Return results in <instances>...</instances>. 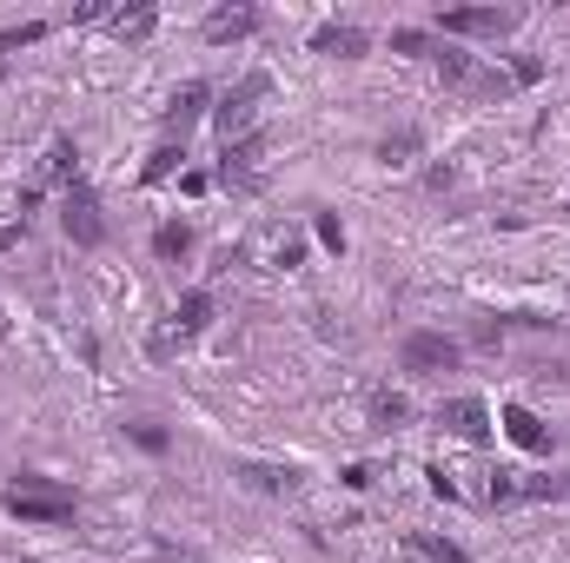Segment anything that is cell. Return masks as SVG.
<instances>
[{
	"mask_svg": "<svg viewBox=\"0 0 570 563\" xmlns=\"http://www.w3.org/2000/svg\"><path fill=\"white\" fill-rule=\"evenodd\" d=\"M173 172H186V146H179V140H159V146H153V159L140 166V186H166Z\"/></svg>",
	"mask_w": 570,
	"mask_h": 563,
	"instance_id": "cell-20",
	"label": "cell"
},
{
	"mask_svg": "<svg viewBox=\"0 0 570 563\" xmlns=\"http://www.w3.org/2000/svg\"><path fill=\"white\" fill-rule=\"evenodd\" d=\"M60 233L80 246V253H94V246H107V219H100V192L80 179V186H67L60 192Z\"/></svg>",
	"mask_w": 570,
	"mask_h": 563,
	"instance_id": "cell-5",
	"label": "cell"
},
{
	"mask_svg": "<svg viewBox=\"0 0 570 563\" xmlns=\"http://www.w3.org/2000/svg\"><path fill=\"white\" fill-rule=\"evenodd\" d=\"M438 424H444L451 437H464V444H484V437H491V405L471 398V392H464V398H444V405H438Z\"/></svg>",
	"mask_w": 570,
	"mask_h": 563,
	"instance_id": "cell-11",
	"label": "cell"
},
{
	"mask_svg": "<svg viewBox=\"0 0 570 563\" xmlns=\"http://www.w3.org/2000/svg\"><path fill=\"white\" fill-rule=\"evenodd\" d=\"M233 477H239L246 491H259V497H292V491L305 484V471H298V464H266V457H239V464H233Z\"/></svg>",
	"mask_w": 570,
	"mask_h": 563,
	"instance_id": "cell-8",
	"label": "cell"
},
{
	"mask_svg": "<svg viewBox=\"0 0 570 563\" xmlns=\"http://www.w3.org/2000/svg\"><path fill=\"white\" fill-rule=\"evenodd\" d=\"M0 511H7V517H20V524H73V517H80L73 491H67V497H27V491H0Z\"/></svg>",
	"mask_w": 570,
	"mask_h": 563,
	"instance_id": "cell-9",
	"label": "cell"
},
{
	"mask_svg": "<svg viewBox=\"0 0 570 563\" xmlns=\"http://www.w3.org/2000/svg\"><path fill=\"white\" fill-rule=\"evenodd\" d=\"M127 437H134V444H140L146 457H166V444H173V437H166V431H159V424H127Z\"/></svg>",
	"mask_w": 570,
	"mask_h": 563,
	"instance_id": "cell-30",
	"label": "cell"
},
{
	"mask_svg": "<svg viewBox=\"0 0 570 563\" xmlns=\"http://www.w3.org/2000/svg\"><path fill=\"white\" fill-rule=\"evenodd\" d=\"M431 67H438V80H444L451 93H464V87H471V73H478V53H464L458 40H438V53H431Z\"/></svg>",
	"mask_w": 570,
	"mask_h": 563,
	"instance_id": "cell-15",
	"label": "cell"
},
{
	"mask_svg": "<svg viewBox=\"0 0 570 563\" xmlns=\"http://www.w3.org/2000/svg\"><path fill=\"white\" fill-rule=\"evenodd\" d=\"M564 325H570V318H564Z\"/></svg>",
	"mask_w": 570,
	"mask_h": 563,
	"instance_id": "cell-39",
	"label": "cell"
},
{
	"mask_svg": "<svg viewBox=\"0 0 570 563\" xmlns=\"http://www.w3.org/2000/svg\"><path fill=\"white\" fill-rule=\"evenodd\" d=\"M153 27H159V7H153V0H134V7H114V13H107V33L127 40V47L153 40Z\"/></svg>",
	"mask_w": 570,
	"mask_h": 563,
	"instance_id": "cell-14",
	"label": "cell"
},
{
	"mask_svg": "<svg viewBox=\"0 0 570 563\" xmlns=\"http://www.w3.org/2000/svg\"><path fill=\"white\" fill-rule=\"evenodd\" d=\"M392 53H438V40L425 27H392Z\"/></svg>",
	"mask_w": 570,
	"mask_h": 563,
	"instance_id": "cell-29",
	"label": "cell"
},
{
	"mask_svg": "<svg viewBox=\"0 0 570 563\" xmlns=\"http://www.w3.org/2000/svg\"><path fill=\"white\" fill-rule=\"evenodd\" d=\"M458 358H464V345L451 338V332H405L399 338V365L412 372V378H444V372H458Z\"/></svg>",
	"mask_w": 570,
	"mask_h": 563,
	"instance_id": "cell-3",
	"label": "cell"
},
{
	"mask_svg": "<svg viewBox=\"0 0 570 563\" xmlns=\"http://www.w3.org/2000/svg\"><path fill=\"white\" fill-rule=\"evenodd\" d=\"M298 259H305V239H298V233H285L279 246H273V266H279V273H292Z\"/></svg>",
	"mask_w": 570,
	"mask_h": 563,
	"instance_id": "cell-32",
	"label": "cell"
},
{
	"mask_svg": "<svg viewBox=\"0 0 570 563\" xmlns=\"http://www.w3.org/2000/svg\"><path fill=\"white\" fill-rule=\"evenodd\" d=\"M312 53H325V60H365L372 53V33L365 27H352V20H325V27H312V40H305Z\"/></svg>",
	"mask_w": 570,
	"mask_h": 563,
	"instance_id": "cell-10",
	"label": "cell"
},
{
	"mask_svg": "<svg viewBox=\"0 0 570 563\" xmlns=\"http://www.w3.org/2000/svg\"><path fill=\"white\" fill-rule=\"evenodd\" d=\"M107 13H114L107 0H80V7H73V20H80V27H94V20H107Z\"/></svg>",
	"mask_w": 570,
	"mask_h": 563,
	"instance_id": "cell-35",
	"label": "cell"
},
{
	"mask_svg": "<svg viewBox=\"0 0 570 563\" xmlns=\"http://www.w3.org/2000/svg\"><path fill=\"white\" fill-rule=\"evenodd\" d=\"M484 497L498 504V511H511V504H524V471H491V484H484Z\"/></svg>",
	"mask_w": 570,
	"mask_h": 563,
	"instance_id": "cell-25",
	"label": "cell"
},
{
	"mask_svg": "<svg viewBox=\"0 0 570 563\" xmlns=\"http://www.w3.org/2000/svg\"><path fill=\"white\" fill-rule=\"evenodd\" d=\"M33 40H47V20H20V27H0V60H7V53H20V47H33Z\"/></svg>",
	"mask_w": 570,
	"mask_h": 563,
	"instance_id": "cell-27",
	"label": "cell"
},
{
	"mask_svg": "<svg viewBox=\"0 0 570 563\" xmlns=\"http://www.w3.org/2000/svg\"><path fill=\"white\" fill-rule=\"evenodd\" d=\"M425 186H431V192H451V186H458V166H451V159L425 166Z\"/></svg>",
	"mask_w": 570,
	"mask_h": 563,
	"instance_id": "cell-34",
	"label": "cell"
},
{
	"mask_svg": "<svg viewBox=\"0 0 570 563\" xmlns=\"http://www.w3.org/2000/svg\"><path fill=\"white\" fill-rule=\"evenodd\" d=\"M518 87H511V73L504 67H478L471 73V87H464V100H511Z\"/></svg>",
	"mask_w": 570,
	"mask_h": 563,
	"instance_id": "cell-24",
	"label": "cell"
},
{
	"mask_svg": "<svg viewBox=\"0 0 570 563\" xmlns=\"http://www.w3.org/2000/svg\"><path fill=\"white\" fill-rule=\"evenodd\" d=\"M365 412H372V431H405V424H412V398L385 385V392H372V405H365Z\"/></svg>",
	"mask_w": 570,
	"mask_h": 563,
	"instance_id": "cell-18",
	"label": "cell"
},
{
	"mask_svg": "<svg viewBox=\"0 0 570 563\" xmlns=\"http://www.w3.org/2000/svg\"><path fill=\"white\" fill-rule=\"evenodd\" d=\"M186 253H193V226H186V219H159V226H153V259H159V266H179Z\"/></svg>",
	"mask_w": 570,
	"mask_h": 563,
	"instance_id": "cell-16",
	"label": "cell"
},
{
	"mask_svg": "<svg viewBox=\"0 0 570 563\" xmlns=\"http://www.w3.org/2000/svg\"><path fill=\"white\" fill-rule=\"evenodd\" d=\"M419 152H425V134H419V127H392V134L379 140V159H385V166H412Z\"/></svg>",
	"mask_w": 570,
	"mask_h": 563,
	"instance_id": "cell-21",
	"label": "cell"
},
{
	"mask_svg": "<svg viewBox=\"0 0 570 563\" xmlns=\"http://www.w3.org/2000/svg\"><path fill=\"white\" fill-rule=\"evenodd\" d=\"M471 338H478V345H498V338H504V318H478Z\"/></svg>",
	"mask_w": 570,
	"mask_h": 563,
	"instance_id": "cell-36",
	"label": "cell"
},
{
	"mask_svg": "<svg viewBox=\"0 0 570 563\" xmlns=\"http://www.w3.org/2000/svg\"><path fill=\"white\" fill-rule=\"evenodd\" d=\"M498 424H504V437H511L518 451H531V457H544V451H551V431H544V418H538L531 405H504Z\"/></svg>",
	"mask_w": 570,
	"mask_h": 563,
	"instance_id": "cell-12",
	"label": "cell"
},
{
	"mask_svg": "<svg viewBox=\"0 0 570 563\" xmlns=\"http://www.w3.org/2000/svg\"><path fill=\"white\" fill-rule=\"evenodd\" d=\"M405 551L425 563H471L464 544H451V537H438V531H405Z\"/></svg>",
	"mask_w": 570,
	"mask_h": 563,
	"instance_id": "cell-17",
	"label": "cell"
},
{
	"mask_svg": "<svg viewBox=\"0 0 570 563\" xmlns=\"http://www.w3.org/2000/svg\"><path fill=\"white\" fill-rule=\"evenodd\" d=\"M166 318H173V325H179L186 338H199V332H206V325L219 318V298H213L206 285H193V292H179V305H173Z\"/></svg>",
	"mask_w": 570,
	"mask_h": 563,
	"instance_id": "cell-13",
	"label": "cell"
},
{
	"mask_svg": "<svg viewBox=\"0 0 570 563\" xmlns=\"http://www.w3.org/2000/svg\"><path fill=\"white\" fill-rule=\"evenodd\" d=\"M338 477H345V491H372V464H345Z\"/></svg>",
	"mask_w": 570,
	"mask_h": 563,
	"instance_id": "cell-37",
	"label": "cell"
},
{
	"mask_svg": "<svg viewBox=\"0 0 570 563\" xmlns=\"http://www.w3.org/2000/svg\"><path fill=\"white\" fill-rule=\"evenodd\" d=\"M312 233H318V246H325V253H345V219H338L332 206H318V213H312Z\"/></svg>",
	"mask_w": 570,
	"mask_h": 563,
	"instance_id": "cell-26",
	"label": "cell"
},
{
	"mask_svg": "<svg viewBox=\"0 0 570 563\" xmlns=\"http://www.w3.org/2000/svg\"><path fill=\"white\" fill-rule=\"evenodd\" d=\"M266 27V13L253 7V0H226V7H213L206 20H199V40L206 47H233V40H253Z\"/></svg>",
	"mask_w": 570,
	"mask_h": 563,
	"instance_id": "cell-7",
	"label": "cell"
},
{
	"mask_svg": "<svg viewBox=\"0 0 570 563\" xmlns=\"http://www.w3.org/2000/svg\"><path fill=\"white\" fill-rule=\"evenodd\" d=\"M186 345H193V338H186V332H179L173 318H159V325L146 332V358H153V365H166V358H179Z\"/></svg>",
	"mask_w": 570,
	"mask_h": 563,
	"instance_id": "cell-23",
	"label": "cell"
},
{
	"mask_svg": "<svg viewBox=\"0 0 570 563\" xmlns=\"http://www.w3.org/2000/svg\"><path fill=\"white\" fill-rule=\"evenodd\" d=\"M524 504H570V471H538V477H524Z\"/></svg>",
	"mask_w": 570,
	"mask_h": 563,
	"instance_id": "cell-22",
	"label": "cell"
},
{
	"mask_svg": "<svg viewBox=\"0 0 570 563\" xmlns=\"http://www.w3.org/2000/svg\"><path fill=\"white\" fill-rule=\"evenodd\" d=\"M199 120H213V87H206V80H179V87L166 93V107H159V134L186 146V134H193Z\"/></svg>",
	"mask_w": 570,
	"mask_h": 563,
	"instance_id": "cell-6",
	"label": "cell"
},
{
	"mask_svg": "<svg viewBox=\"0 0 570 563\" xmlns=\"http://www.w3.org/2000/svg\"><path fill=\"white\" fill-rule=\"evenodd\" d=\"M425 484H431V497L458 504V484H451V471H444V464H425Z\"/></svg>",
	"mask_w": 570,
	"mask_h": 563,
	"instance_id": "cell-33",
	"label": "cell"
},
{
	"mask_svg": "<svg viewBox=\"0 0 570 563\" xmlns=\"http://www.w3.org/2000/svg\"><path fill=\"white\" fill-rule=\"evenodd\" d=\"M266 152L273 140L266 134H246V140H233L219 152V172H213V186H226V192H259L266 186Z\"/></svg>",
	"mask_w": 570,
	"mask_h": 563,
	"instance_id": "cell-4",
	"label": "cell"
},
{
	"mask_svg": "<svg viewBox=\"0 0 570 563\" xmlns=\"http://www.w3.org/2000/svg\"><path fill=\"white\" fill-rule=\"evenodd\" d=\"M504 73H511V87H538V80H544V60H538V53H511Z\"/></svg>",
	"mask_w": 570,
	"mask_h": 563,
	"instance_id": "cell-28",
	"label": "cell"
},
{
	"mask_svg": "<svg viewBox=\"0 0 570 563\" xmlns=\"http://www.w3.org/2000/svg\"><path fill=\"white\" fill-rule=\"evenodd\" d=\"M47 179L67 192V186H80V146L67 140V134H53V146H47Z\"/></svg>",
	"mask_w": 570,
	"mask_h": 563,
	"instance_id": "cell-19",
	"label": "cell"
},
{
	"mask_svg": "<svg viewBox=\"0 0 570 563\" xmlns=\"http://www.w3.org/2000/svg\"><path fill=\"white\" fill-rule=\"evenodd\" d=\"M0 325H7V318H0Z\"/></svg>",
	"mask_w": 570,
	"mask_h": 563,
	"instance_id": "cell-38",
	"label": "cell"
},
{
	"mask_svg": "<svg viewBox=\"0 0 570 563\" xmlns=\"http://www.w3.org/2000/svg\"><path fill=\"white\" fill-rule=\"evenodd\" d=\"M7 491H27V497H67V491H60L53 477H40V471H20V477H13Z\"/></svg>",
	"mask_w": 570,
	"mask_h": 563,
	"instance_id": "cell-31",
	"label": "cell"
},
{
	"mask_svg": "<svg viewBox=\"0 0 570 563\" xmlns=\"http://www.w3.org/2000/svg\"><path fill=\"white\" fill-rule=\"evenodd\" d=\"M266 93H273V73H266V67L239 73V80L213 100V134H219L226 146L246 140V134H253V113H259V100H266Z\"/></svg>",
	"mask_w": 570,
	"mask_h": 563,
	"instance_id": "cell-1",
	"label": "cell"
},
{
	"mask_svg": "<svg viewBox=\"0 0 570 563\" xmlns=\"http://www.w3.org/2000/svg\"><path fill=\"white\" fill-rule=\"evenodd\" d=\"M518 27H524L518 7H444V13H438V33H444V40H504V33H518Z\"/></svg>",
	"mask_w": 570,
	"mask_h": 563,
	"instance_id": "cell-2",
	"label": "cell"
}]
</instances>
